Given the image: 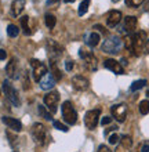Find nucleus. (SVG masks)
Returning <instances> with one entry per match:
<instances>
[{
	"label": "nucleus",
	"instance_id": "12",
	"mask_svg": "<svg viewBox=\"0 0 149 152\" xmlns=\"http://www.w3.org/2000/svg\"><path fill=\"white\" fill-rule=\"evenodd\" d=\"M104 65H105V68H108L109 71L115 72L116 75H123V73H124V69H123L121 64H120V62H117L116 60L108 58V60L104 61Z\"/></svg>",
	"mask_w": 149,
	"mask_h": 152
},
{
	"label": "nucleus",
	"instance_id": "42",
	"mask_svg": "<svg viewBox=\"0 0 149 152\" xmlns=\"http://www.w3.org/2000/svg\"><path fill=\"white\" fill-rule=\"evenodd\" d=\"M141 152H149V144H145L144 147H142Z\"/></svg>",
	"mask_w": 149,
	"mask_h": 152
},
{
	"label": "nucleus",
	"instance_id": "20",
	"mask_svg": "<svg viewBox=\"0 0 149 152\" xmlns=\"http://www.w3.org/2000/svg\"><path fill=\"white\" fill-rule=\"evenodd\" d=\"M50 68H51V75L52 77L55 80H61L62 79V73H61V71L58 69V66H57V62L55 61H50Z\"/></svg>",
	"mask_w": 149,
	"mask_h": 152
},
{
	"label": "nucleus",
	"instance_id": "46",
	"mask_svg": "<svg viewBox=\"0 0 149 152\" xmlns=\"http://www.w3.org/2000/svg\"><path fill=\"white\" fill-rule=\"evenodd\" d=\"M113 3H117V1H120V0H112Z\"/></svg>",
	"mask_w": 149,
	"mask_h": 152
},
{
	"label": "nucleus",
	"instance_id": "21",
	"mask_svg": "<svg viewBox=\"0 0 149 152\" xmlns=\"http://www.w3.org/2000/svg\"><path fill=\"white\" fill-rule=\"evenodd\" d=\"M100 40H101L100 35L97 32H93V33H90L89 39H87V44H89L90 47H95V46H98Z\"/></svg>",
	"mask_w": 149,
	"mask_h": 152
},
{
	"label": "nucleus",
	"instance_id": "40",
	"mask_svg": "<svg viewBox=\"0 0 149 152\" xmlns=\"http://www.w3.org/2000/svg\"><path fill=\"white\" fill-rule=\"evenodd\" d=\"M94 29H97V31H100L101 33H106V31L104 29V26H101V25H95V26H94Z\"/></svg>",
	"mask_w": 149,
	"mask_h": 152
},
{
	"label": "nucleus",
	"instance_id": "1",
	"mask_svg": "<svg viewBox=\"0 0 149 152\" xmlns=\"http://www.w3.org/2000/svg\"><path fill=\"white\" fill-rule=\"evenodd\" d=\"M145 44H146V33L144 31H140V32L134 33L133 35V51L134 56H141V53L145 50Z\"/></svg>",
	"mask_w": 149,
	"mask_h": 152
},
{
	"label": "nucleus",
	"instance_id": "16",
	"mask_svg": "<svg viewBox=\"0 0 149 152\" xmlns=\"http://www.w3.org/2000/svg\"><path fill=\"white\" fill-rule=\"evenodd\" d=\"M6 73L10 79H17L18 77V71H17V60L15 58H11L10 62L6 66Z\"/></svg>",
	"mask_w": 149,
	"mask_h": 152
},
{
	"label": "nucleus",
	"instance_id": "23",
	"mask_svg": "<svg viewBox=\"0 0 149 152\" xmlns=\"http://www.w3.org/2000/svg\"><path fill=\"white\" fill-rule=\"evenodd\" d=\"M146 84V80L145 79H140V80H135L133 84H131V87H130V90L131 91H137V90H140V88L145 87Z\"/></svg>",
	"mask_w": 149,
	"mask_h": 152
},
{
	"label": "nucleus",
	"instance_id": "41",
	"mask_svg": "<svg viewBox=\"0 0 149 152\" xmlns=\"http://www.w3.org/2000/svg\"><path fill=\"white\" fill-rule=\"evenodd\" d=\"M6 57H7V53L0 48V60H6Z\"/></svg>",
	"mask_w": 149,
	"mask_h": 152
},
{
	"label": "nucleus",
	"instance_id": "22",
	"mask_svg": "<svg viewBox=\"0 0 149 152\" xmlns=\"http://www.w3.org/2000/svg\"><path fill=\"white\" fill-rule=\"evenodd\" d=\"M44 24H46V26L47 28H50V29H52L54 26H55V24H57V18L52 14H46V17H44Z\"/></svg>",
	"mask_w": 149,
	"mask_h": 152
},
{
	"label": "nucleus",
	"instance_id": "18",
	"mask_svg": "<svg viewBox=\"0 0 149 152\" xmlns=\"http://www.w3.org/2000/svg\"><path fill=\"white\" fill-rule=\"evenodd\" d=\"M25 0H14L11 4V14L14 17H20V14L24 11Z\"/></svg>",
	"mask_w": 149,
	"mask_h": 152
},
{
	"label": "nucleus",
	"instance_id": "34",
	"mask_svg": "<svg viewBox=\"0 0 149 152\" xmlns=\"http://www.w3.org/2000/svg\"><path fill=\"white\" fill-rule=\"evenodd\" d=\"M24 88L25 90H28L29 88V79H28V73L26 72L24 73Z\"/></svg>",
	"mask_w": 149,
	"mask_h": 152
},
{
	"label": "nucleus",
	"instance_id": "27",
	"mask_svg": "<svg viewBox=\"0 0 149 152\" xmlns=\"http://www.w3.org/2000/svg\"><path fill=\"white\" fill-rule=\"evenodd\" d=\"M39 113H40L44 119H47V120H51L52 119V113L50 112V111H47L46 109V107H43V105H39Z\"/></svg>",
	"mask_w": 149,
	"mask_h": 152
},
{
	"label": "nucleus",
	"instance_id": "43",
	"mask_svg": "<svg viewBox=\"0 0 149 152\" xmlns=\"http://www.w3.org/2000/svg\"><path fill=\"white\" fill-rule=\"evenodd\" d=\"M145 53L149 54V40H146V44H145Z\"/></svg>",
	"mask_w": 149,
	"mask_h": 152
},
{
	"label": "nucleus",
	"instance_id": "32",
	"mask_svg": "<svg viewBox=\"0 0 149 152\" xmlns=\"http://www.w3.org/2000/svg\"><path fill=\"white\" fill-rule=\"evenodd\" d=\"M52 124H54V127L58 129V130H61V132H68V130H69V129L66 127L65 124L61 123L60 120H54V123H52Z\"/></svg>",
	"mask_w": 149,
	"mask_h": 152
},
{
	"label": "nucleus",
	"instance_id": "37",
	"mask_svg": "<svg viewBox=\"0 0 149 152\" xmlns=\"http://www.w3.org/2000/svg\"><path fill=\"white\" fill-rule=\"evenodd\" d=\"M98 152H112L109 149L108 145H100V148H98Z\"/></svg>",
	"mask_w": 149,
	"mask_h": 152
},
{
	"label": "nucleus",
	"instance_id": "45",
	"mask_svg": "<svg viewBox=\"0 0 149 152\" xmlns=\"http://www.w3.org/2000/svg\"><path fill=\"white\" fill-rule=\"evenodd\" d=\"M65 3H72V1H75V0H64Z\"/></svg>",
	"mask_w": 149,
	"mask_h": 152
},
{
	"label": "nucleus",
	"instance_id": "36",
	"mask_svg": "<svg viewBox=\"0 0 149 152\" xmlns=\"http://www.w3.org/2000/svg\"><path fill=\"white\" fill-rule=\"evenodd\" d=\"M110 122H112V118H110V116H105L104 119L101 120V124H104L105 126V124H109Z\"/></svg>",
	"mask_w": 149,
	"mask_h": 152
},
{
	"label": "nucleus",
	"instance_id": "15",
	"mask_svg": "<svg viewBox=\"0 0 149 152\" xmlns=\"http://www.w3.org/2000/svg\"><path fill=\"white\" fill-rule=\"evenodd\" d=\"M121 20V12L117 11V10H112V11L108 14V18H106V22H108V26L113 28V26H116Z\"/></svg>",
	"mask_w": 149,
	"mask_h": 152
},
{
	"label": "nucleus",
	"instance_id": "14",
	"mask_svg": "<svg viewBox=\"0 0 149 152\" xmlns=\"http://www.w3.org/2000/svg\"><path fill=\"white\" fill-rule=\"evenodd\" d=\"M1 122L6 126H8L11 130H14V132H21L22 130V123L18 119H14V118H10V116H3Z\"/></svg>",
	"mask_w": 149,
	"mask_h": 152
},
{
	"label": "nucleus",
	"instance_id": "2",
	"mask_svg": "<svg viewBox=\"0 0 149 152\" xmlns=\"http://www.w3.org/2000/svg\"><path fill=\"white\" fill-rule=\"evenodd\" d=\"M121 47V40L117 36H110L102 44V51L108 54H117Z\"/></svg>",
	"mask_w": 149,
	"mask_h": 152
},
{
	"label": "nucleus",
	"instance_id": "9",
	"mask_svg": "<svg viewBox=\"0 0 149 152\" xmlns=\"http://www.w3.org/2000/svg\"><path fill=\"white\" fill-rule=\"evenodd\" d=\"M79 56H80V58L86 62V65H87L89 69H91V71H95V69H97V58L94 57V54L91 51H87L84 48H80V50H79Z\"/></svg>",
	"mask_w": 149,
	"mask_h": 152
},
{
	"label": "nucleus",
	"instance_id": "35",
	"mask_svg": "<svg viewBox=\"0 0 149 152\" xmlns=\"http://www.w3.org/2000/svg\"><path fill=\"white\" fill-rule=\"evenodd\" d=\"M7 137L10 138V142H11L12 147H15V140H17V137H15V136H12L11 133H8V132H7Z\"/></svg>",
	"mask_w": 149,
	"mask_h": 152
},
{
	"label": "nucleus",
	"instance_id": "5",
	"mask_svg": "<svg viewBox=\"0 0 149 152\" xmlns=\"http://www.w3.org/2000/svg\"><path fill=\"white\" fill-rule=\"evenodd\" d=\"M100 115H101V109H91L89 112H86L84 115V124L86 127L90 129V130H94L97 127L98 124V120H100Z\"/></svg>",
	"mask_w": 149,
	"mask_h": 152
},
{
	"label": "nucleus",
	"instance_id": "7",
	"mask_svg": "<svg viewBox=\"0 0 149 152\" xmlns=\"http://www.w3.org/2000/svg\"><path fill=\"white\" fill-rule=\"evenodd\" d=\"M32 138L33 141L36 142L37 145H44V141H46V129L44 126L41 123H35L32 126Z\"/></svg>",
	"mask_w": 149,
	"mask_h": 152
},
{
	"label": "nucleus",
	"instance_id": "6",
	"mask_svg": "<svg viewBox=\"0 0 149 152\" xmlns=\"http://www.w3.org/2000/svg\"><path fill=\"white\" fill-rule=\"evenodd\" d=\"M60 104V93L52 90V91L47 93L44 96V105L47 108L50 109L51 113H55L57 112V107Z\"/></svg>",
	"mask_w": 149,
	"mask_h": 152
},
{
	"label": "nucleus",
	"instance_id": "3",
	"mask_svg": "<svg viewBox=\"0 0 149 152\" xmlns=\"http://www.w3.org/2000/svg\"><path fill=\"white\" fill-rule=\"evenodd\" d=\"M62 118L68 124H75L77 122V113L71 101H65L62 104Z\"/></svg>",
	"mask_w": 149,
	"mask_h": 152
},
{
	"label": "nucleus",
	"instance_id": "4",
	"mask_svg": "<svg viewBox=\"0 0 149 152\" xmlns=\"http://www.w3.org/2000/svg\"><path fill=\"white\" fill-rule=\"evenodd\" d=\"M3 90H4V93H6V96H7V98L10 100V102H11L14 107H20V104H21L20 96H18L17 90L12 87V84L10 83L8 80H4L3 82Z\"/></svg>",
	"mask_w": 149,
	"mask_h": 152
},
{
	"label": "nucleus",
	"instance_id": "30",
	"mask_svg": "<svg viewBox=\"0 0 149 152\" xmlns=\"http://www.w3.org/2000/svg\"><path fill=\"white\" fill-rule=\"evenodd\" d=\"M145 0H126V4L129 6V7H140L142 3H144Z\"/></svg>",
	"mask_w": 149,
	"mask_h": 152
},
{
	"label": "nucleus",
	"instance_id": "17",
	"mask_svg": "<svg viewBox=\"0 0 149 152\" xmlns=\"http://www.w3.org/2000/svg\"><path fill=\"white\" fill-rule=\"evenodd\" d=\"M40 83V87L43 88V90H51L52 87H54V83H55V79L52 77L51 73H47V75L43 77V79L39 82Z\"/></svg>",
	"mask_w": 149,
	"mask_h": 152
},
{
	"label": "nucleus",
	"instance_id": "39",
	"mask_svg": "<svg viewBox=\"0 0 149 152\" xmlns=\"http://www.w3.org/2000/svg\"><path fill=\"white\" fill-rule=\"evenodd\" d=\"M115 152H129V148H126V147H123V145H119L116 149H115Z\"/></svg>",
	"mask_w": 149,
	"mask_h": 152
},
{
	"label": "nucleus",
	"instance_id": "11",
	"mask_svg": "<svg viewBox=\"0 0 149 152\" xmlns=\"http://www.w3.org/2000/svg\"><path fill=\"white\" fill-rule=\"evenodd\" d=\"M47 50H49L50 56H51V60H54V58H58L62 54L64 47L60 43H57L55 40H49L47 42Z\"/></svg>",
	"mask_w": 149,
	"mask_h": 152
},
{
	"label": "nucleus",
	"instance_id": "25",
	"mask_svg": "<svg viewBox=\"0 0 149 152\" xmlns=\"http://www.w3.org/2000/svg\"><path fill=\"white\" fill-rule=\"evenodd\" d=\"M7 33L10 37H17L18 33H20V29H18V26H15L14 24H10L7 26Z\"/></svg>",
	"mask_w": 149,
	"mask_h": 152
},
{
	"label": "nucleus",
	"instance_id": "13",
	"mask_svg": "<svg viewBox=\"0 0 149 152\" xmlns=\"http://www.w3.org/2000/svg\"><path fill=\"white\" fill-rule=\"evenodd\" d=\"M72 84H73V87L76 88L77 91H84V90L89 88V80L86 79L84 76H81V75L73 76Z\"/></svg>",
	"mask_w": 149,
	"mask_h": 152
},
{
	"label": "nucleus",
	"instance_id": "19",
	"mask_svg": "<svg viewBox=\"0 0 149 152\" xmlns=\"http://www.w3.org/2000/svg\"><path fill=\"white\" fill-rule=\"evenodd\" d=\"M137 28V18L133 15H127L124 18V29L129 33H133Z\"/></svg>",
	"mask_w": 149,
	"mask_h": 152
},
{
	"label": "nucleus",
	"instance_id": "10",
	"mask_svg": "<svg viewBox=\"0 0 149 152\" xmlns=\"http://www.w3.org/2000/svg\"><path fill=\"white\" fill-rule=\"evenodd\" d=\"M110 112H112V116L117 122H120L123 123L127 118V105L126 104H116L113 105L112 108H110Z\"/></svg>",
	"mask_w": 149,
	"mask_h": 152
},
{
	"label": "nucleus",
	"instance_id": "33",
	"mask_svg": "<svg viewBox=\"0 0 149 152\" xmlns=\"http://www.w3.org/2000/svg\"><path fill=\"white\" fill-rule=\"evenodd\" d=\"M120 140L117 134H112V136L109 137V144H117V141Z\"/></svg>",
	"mask_w": 149,
	"mask_h": 152
},
{
	"label": "nucleus",
	"instance_id": "28",
	"mask_svg": "<svg viewBox=\"0 0 149 152\" xmlns=\"http://www.w3.org/2000/svg\"><path fill=\"white\" fill-rule=\"evenodd\" d=\"M140 112L142 115H148L149 113V101L148 100H144L140 102Z\"/></svg>",
	"mask_w": 149,
	"mask_h": 152
},
{
	"label": "nucleus",
	"instance_id": "38",
	"mask_svg": "<svg viewBox=\"0 0 149 152\" xmlns=\"http://www.w3.org/2000/svg\"><path fill=\"white\" fill-rule=\"evenodd\" d=\"M65 68H66V71H72L73 68V62L71 60H68L66 62H65Z\"/></svg>",
	"mask_w": 149,
	"mask_h": 152
},
{
	"label": "nucleus",
	"instance_id": "24",
	"mask_svg": "<svg viewBox=\"0 0 149 152\" xmlns=\"http://www.w3.org/2000/svg\"><path fill=\"white\" fill-rule=\"evenodd\" d=\"M89 6H90V0H83L80 3V6H79V11H77V14L79 15H84L86 12H87V10H89Z\"/></svg>",
	"mask_w": 149,
	"mask_h": 152
},
{
	"label": "nucleus",
	"instance_id": "26",
	"mask_svg": "<svg viewBox=\"0 0 149 152\" xmlns=\"http://www.w3.org/2000/svg\"><path fill=\"white\" fill-rule=\"evenodd\" d=\"M28 21H29V18L26 15L21 17V25H22V29H24V33H25V35H31V29H29Z\"/></svg>",
	"mask_w": 149,
	"mask_h": 152
},
{
	"label": "nucleus",
	"instance_id": "29",
	"mask_svg": "<svg viewBox=\"0 0 149 152\" xmlns=\"http://www.w3.org/2000/svg\"><path fill=\"white\" fill-rule=\"evenodd\" d=\"M120 144L123 145V147H126V148H131V145H133V140H131V137L130 136H123L120 138Z\"/></svg>",
	"mask_w": 149,
	"mask_h": 152
},
{
	"label": "nucleus",
	"instance_id": "44",
	"mask_svg": "<svg viewBox=\"0 0 149 152\" xmlns=\"http://www.w3.org/2000/svg\"><path fill=\"white\" fill-rule=\"evenodd\" d=\"M57 1H60V0H47V4H52V3H57Z\"/></svg>",
	"mask_w": 149,
	"mask_h": 152
},
{
	"label": "nucleus",
	"instance_id": "31",
	"mask_svg": "<svg viewBox=\"0 0 149 152\" xmlns=\"http://www.w3.org/2000/svg\"><path fill=\"white\" fill-rule=\"evenodd\" d=\"M123 43H124V47H126V48L131 50V48H133V36H131V35L126 36L124 39H123Z\"/></svg>",
	"mask_w": 149,
	"mask_h": 152
},
{
	"label": "nucleus",
	"instance_id": "8",
	"mask_svg": "<svg viewBox=\"0 0 149 152\" xmlns=\"http://www.w3.org/2000/svg\"><path fill=\"white\" fill-rule=\"evenodd\" d=\"M31 66L33 69V79L36 82H40L47 75V66L39 60H31Z\"/></svg>",
	"mask_w": 149,
	"mask_h": 152
}]
</instances>
